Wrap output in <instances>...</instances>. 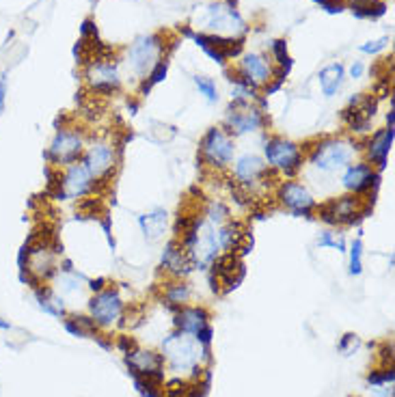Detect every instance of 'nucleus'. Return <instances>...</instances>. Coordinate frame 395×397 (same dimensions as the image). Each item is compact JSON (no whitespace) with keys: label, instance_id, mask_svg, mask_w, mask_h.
<instances>
[{"label":"nucleus","instance_id":"nucleus-3","mask_svg":"<svg viewBox=\"0 0 395 397\" xmlns=\"http://www.w3.org/2000/svg\"><path fill=\"white\" fill-rule=\"evenodd\" d=\"M354 156V147L346 140L339 138H329L324 142H320V145L313 149L311 154V164L320 171H339L344 166H348L352 162Z\"/></svg>","mask_w":395,"mask_h":397},{"label":"nucleus","instance_id":"nucleus-28","mask_svg":"<svg viewBox=\"0 0 395 397\" xmlns=\"http://www.w3.org/2000/svg\"><path fill=\"white\" fill-rule=\"evenodd\" d=\"M363 270V244L361 240H354L350 246V274H361Z\"/></svg>","mask_w":395,"mask_h":397},{"label":"nucleus","instance_id":"nucleus-32","mask_svg":"<svg viewBox=\"0 0 395 397\" xmlns=\"http://www.w3.org/2000/svg\"><path fill=\"white\" fill-rule=\"evenodd\" d=\"M317 246H333V248H337V250H341V252H344V248H346L344 238H335L331 231H324V233L317 238Z\"/></svg>","mask_w":395,"mask_h":397},{"label":"nucleus","instance_id":"nucleus-12","mask_svg":"<svg viewBox=\"0 0 395 397\" xmlns=\"http://www.w3.org/2000/svg\"><path fill=\"white\" fill-rule=\"evenodd\" d=\"M87 171L91 173L93 179L97 182H104V179H109L113 169H115V149L109 142H93L89 147L87 156H85V162Z\"/></svg>","mask_w":395,"mask_h":397},{"label":"nucleus","instance_id":"nucleus-31","mask_svg":"<svg viewBox=\"0 0 395 397\" xmlns=\"http://www.w3.org/2000/svg\"><path fill=\"white\" fill-rule=\"evenodd\" d=\"M164 76H166V61H158V63H156V67L150 71V83H145V87H142V91H150V89H152V85L160 83Z\"/></svg>","mask_w":395,"mask_h":397},{"label":"nucleus","instance_id":"nucleus-26","mask_svg":"<svg viewBox=\"0 0 395 397\" xmlns=\"http://www.w3.org/2000/svg\"><path fill=\"white\" fill-rule=\"evenodd\" d=\"M341 83H344V65L333 63L320 71V87L327 97H333L339 91Z\"/></svg>","mask_w":395,"mask_h":397},{"label":"nucleus","instance_id":"nucleus-27","mask_svg":"<svg viewBox=\"0 0 395 397\" xmlns=\"http://www.w3.org/2000/svg\"><path fill=\"white\" fill-rule=\"evenodd\" d=\"M229 219V209L225 203L221 201H209L207 203V209H205V221L212 223L214 227H223Z\"/></svg>","mask_w":395,"mask_h":397},{"label":"nucleus","instance_id":"nucleus-29","mask_svg":"<svg viewBox=\"0 0 395 397\" xmlns=\"http://www.w3.org/2000/svg\"><path fill=\"white\" fill-rule=\"evenodd\" d=\"M195 85L199 89L201 95H205L207 102H217L219 99V93H217V85H214L212 78H205V76H195Z\"/></svg>","mask_w":395,"mask_h":397},{"label":"nucleus","instance_id":"nucleus-5","mask_svg":"<svg viewBox=\"0 0 395 397\" xmlns=\"http://www.w3.org/2000/svg\"><path fill=\"white\" fill-rule=\"evenodd\" d=\"M80 154H83V136L74 130H59L46 158L52 164L69 166V164L78 162Z\"/></svg>","mask_w":395,"mask_h":397},{"label":"nucleus","instance_id":"nucleus-14","mask_svg":"<svg viewBox=\"0 0 395 397\" xmlns=\"http://www.w3.org/2000/svg\"><path fill=\"white\" fill-rule=\"evenodd\" d=\"M233 173H236L238 184L250 193V188L257 186V184H262V179L268 175V164H266L260 156L246 154V156H240V158H238Z\"/></svg>","mask_w":395,"mask_h":397},{"label":"nucleus","instance_id":"nucleus-22","mask_svg":"<svg viewBox=\"0 0 395 397\" xmlns=\"http://www.w3.org/2000/svg\"><path fill=\"white\" fill-rule=\"evenodd\" d=\"M242 268L244 266H242V262L236 252H225V255L214 259V270H217V276L227 285V290L236 287V283L242 279V274H244Z\"/></svg>","mask_w":395,"mask_h":397},{"label":"nucleus","instance_id":"nucleus-10","mask_svg":"<svg viewBox=\"0 0 395 397\" xmlns=\"http://www.w3.org/2000/svg\"><path fill=\"white\" fill-rule=\"evenodd\" d=\"M91 315L102 326H111L123 313V303L115 290H99L89 303Z\"/></svg>","mask_w":395,"mask_h":397},{"label":"nucleus","instance_id":"nucleus-24","mask_svg":"<svg viewBox=\"0 0 395 397\" xmlns=\"http://www.w3.org/2000/svg\"><path fill=\"white\" fill-rule=\"evenodd\" d=\"M391 145H393V130H391V128L376 132L374 138L370 140L367 154H370V160H372L374 164H378V169H384V166H387V156H389V152H391Z\"/></svg>","mask_w":395,"mask_h":397},{"label":"nucleus","instance_id":"nucleus-8","mask_svg":"<svg viewBox=\"0 0 395 397\" xmlns=\"http://www.w3.org/2000/svg\"><path fill=\"white\" fill-rule=\"evenodd\" d=\"M95 186V179L91 177V173L87 171L85 164H69L65 175L59 182V197L61 199H78L85 197L87 193H91Z\"/></svg>","mask_w":395,"mask_h":397},{"label":"nucleus","instance_id":"nucleus-37","mask_svg":"<svg viewBox=\"0 0 395 397\" xmlns=\"http://www.w3.org/2000/svg\"><path fill=\"white\" fill-rule=\"evenodd\" d=\"M0 331H11V324H9V322H5L3 317H0Z\"/></svg>","mask_w":395,"mask_h":397},{"label":"nucleus","instance_id":"nucleus-18","mask_svg":"<svg viewBox=\"0 0 395 397\" xmlns=\"http://www.w3.org/2000/svg\"><path fill=\"white\" fill-rule=\"evenodd\" d=\"M378 173L370 164H350L344 175V186L354 195H363L372 186H378Z\"/></svg>","mask_w":395,"mask_h":397},{"label":"nucleus","instance_id":"nucleus-19","mask_svg":"<svg viewBox=\"0 0 395 397\" xmlns=\"http://www.w3.org/2000/svg\"><path fill=\"white\" fill-rule=\"evenodd\" d=\"M162 268L175 276H186L195 266L188 257L186 248L182 246L179 240H171L164 248V255H162Z\"/></svg>","mask_w":395,"mask_h":397},{"label":"nucleus","instance_id":"nucleus-23","mask_svg":"<svg viewBox=\"0 0 395 397\" xmlns=\"http://www.w3.org/2000/svg\"><path fill=\"white\" fill-rule=\"evenodd\" d=\"M175 326L182 333L199 335L203 329L209 326V324H207V313L203 309H197V307H186V309H182L175 315Z\"/></svg>","mask_w":395,"mask_h":397},{"label":"nucleus","instance_id":"nucleus-17","mask_svg":"<svg viewBox=\"0 0 395 397\" xmlns=\"http://www.w3.org/2000/svg\"><path fill=\"white\" fill-rule=\"evenodd\" d=\"M374 115H376V99L372 95L354 97L348 111H344V119L348 121L352 132H365Z\"/></svg>","mask_w":395,"mask_h":397},{"label":"nucleus","instance_id":"nucleus-6","mask_svg":"<svg viewBox=\"0 0 395 397\" xmlns=\"http://www.w3.org/2000/svg\"><path fill=\"white\" fill-rule=\"evenodd\" d=\"M363 216L361 209V199H356L352 195L331 199L320 207V219L329 223V225H352Z\"/></svg>","mask_w":395,"mask_h":397},{"label":"nucleus","instance_id":"nucleus-9","mask_svg":"<svg viewBox=\"0 0 395 397\" xmlns=\"http://www.w3.org/2000/svg\"><path fill=\"white\" fill-rule=\"evenodd\" d=\"M203 24L209 30H217L219 32L217 37H221V35H227V39H231L233 35L244 32V22L227 5H212V7H207V16H205Z\"/></svg>","mask_w":395,"mask_h":397},{"label":"nucleus","instance_id":"nucleus-33","mask_svg":"<svg viewBox=\"0 0 395 397\" xmlns=\"http://www.w3.org/2000/svg\"><path fill=\"white\" fill-rule=\"evenodd\" d=\"M387 44H389V39H387V37H380L378 42H370V44L361 46V52H365V54H376V52L384 50Z\"/></svg>","mask_w":395,"mask_h":397},{"label":"nucleus","instance_id":"nucleus-1","mask_svg":"<svg viewBox=\"0 0 395 397\" xmlns=\"http://www.w3.org/2000/svg\"><path fill=\"white\" fill-rule=\"evenodd\" d=\"M182 246L186 248L195 268L212 266L221 252L219 227H214L205 219H197L193 223V227L182 233Z\"/></svg>","mask_w":395,"mask_h":397},{"label":"nucleus","instance_id":"nucleus-20","mask_svg":"<svg viewBox=\"0 0 395 397\" xmlns=\"http://www.w3.org/2000/svg\"><path fill=\"white\" fill-rule=\"evenodd\" d=\"M242 78L250 87H260V85L270 83L272 69L262 54H246L244 61H242Z\"/></svg>","mask_w":395,"mask_h":397},{"label":"nucleus","instance_id":"nucleus-13","mask_svg":"<svg viewBox=\"0 0 395 397\" xmlns=\"http://www.w3.org/2000/svg\"><path fill=\"white\" fill-rule=\"evenodd\" d=\"M276 197L287 209H292L298 216H309L315 209V199L311 197V193L296 182H283L279 186Z\"/></svg>","mask_w":395,"mask_h":397},{"label":"nucleus","instance_id":"nucleus-35","mask_svg":"<svg viewBox=\"0 0 395 397\" xmlns=\"http://www.w3.org/2000/svg\"><path fill=\"white\" fill-rule=\"evenodd\" d=\"M5 95H7V80L3 76L0 78V115H3V111H5Z\"/></svg>","mask_w":395,"mask_h":397},{"label":"nucleus","instance_id":"nucleus-25","mask_svg":"<svg viewBox=\"0 0 395 397\" xmlns=\"http://www.w3.org/2000/svg\"><path fill=\"white\" fill-rule=\"evenodd\" d=\"M138 225L142 229V236H145L147 240H158L164 229H166V212L164 209H156L152 214H145L138 219Z\"/></svg>","mask_w":395,"mask_h":397},{"label":"nucleus","instance_id":"nucleus-7","mask_svg":"<svg viewBox=\"0 0 395 397\" xmlns=\"http://www.w3.org/2000/svg\"><path fill=\"white\" fill-rule=\"evenodd\" d=\"M233 152H236L233 140L221 128H212L201 142V154L207 160V164L219 169L227 166L233 160Z\"/></svg>","mask_w":395,"mask_h":397},{"label":"nucleus","instance_id":"nucleus-34","mask_svg":"<svg viewBox=\"0 0 395 397\" xmlns=\"http://www.w3.org/2000/svg\"><path fill=\"white\" fill-rule=\"evenodd\" d=\"M391 382H393V372L391 369L370 376V384H374V386H382V384H391Z\"/></svg>","mask_w":395,"mask_h":397},{"label":"nucleus","instance_id":"nucleus-4","mask_svg":"<svg viewBox=\"0 0 395 397\" xmlns=\"http://www.w3.org/2000/svg\"><path fill=\"white\" fill-rule=\"evenodd\" d=\"M264 154H266L268 166L283 171L285 175H294L303 164L300 147L296 142L285 140V138H270L264 147Z\"/></svg>","mask_w":395,"mask_h":397},{"label":"nucleus","instance_id":"nucleus-36","mask_svg":"<svg viewBox=\"0 0 395 397\" xmlns=\"http://www.w3.org/2000/svg\"><path fill=\"white\" fill-rule=\"evenodd\" d=\"M363 63H354L352 67H350V76L352 78H361V74H363Z\"/></svg>","mask_w":395,"mask_h":397},{"label":"nucleus","instance_id":"nucleus-11","mask_svg":"<svg viewBox=\"0 0 395 397\" xmlns=\"http://www.w3.org/2000/svg\"><path fill=\"white\" fill-rule=\"evenodd\" d=\"M162 52V44L158 37L150 35V37H140L136 44L130 48V63L138 76H145L147 71H152L158 63V56Z\"/></svg>","mask_w":395,"mask_h":397},{"label":"nucleus","instance_id":"nucleus-15","mask_svg":"<svg viewBox=\"0 0 395 397\" xmlns=\"http://www.w3.org/2000/svg\"><path fill=\"white\" fill-rule=\"evenodd\" d=\"M266 119L257 111V108L246 106V102H238L236 108H231V113L227 115V126L236 134H248V132H257L264 128Z\"/></svg>","mask_w":395,"mask_h":397},{"label":"nucleus","instance_id":"nucleus-2","mask_svg":"<svg viewBox=\"0 0 395 397\" xmlns=\"http://www.w3.org/2000/svg\"><path fill=\"white\" fill-rule=\"evenodd\" d=\"M162 350L173 372H195L199 365V358L207 354V348H201L197 337L182 331L166 337Z\"/></svg>","mask_w":395,"mask_h":397},{"label":"nucleus","instance_id":"nucleus-16","mask_svg":"<svg viewBox=\"0 0 395 397\" xmlns=\"http://www.w3.org/2000/svg\"><path fill=\"white\" fill-rule=\"evenodd\" d=\"M128 365L134 376H142L150 382L162 380V358L156 352H145V350L128 352Z\"/></svg>","mask_w":395,"mask_h":397},{"label":"nucleus","instance_id":"nucleus-30","mask_svg":"<svg viewBox=\"0 0 395 397\" xmlns=\"http://www.w3.org/2000/svg\"><path fill=\"white\" fill-rule=\"evenodd\" d=\"M188 296H190V290H188V285L179 283V285H173L171 290H169V294H166V300H169L171 305H182V303H186V300H188Z\"/></svg>","mask_w":395,"mask_h":397},{"label":"nucleus","instance_id":"nucleus-21","mask_svg":"<svg viewBox=\"0 0 395 397\" xmlns=\"http://www.w3.org/2000/svg\"><path fill=\"white\" fill-rule=\"evenodd\" d=\"M89 83L95 91L111 93L113 89L119 87V74L117 67L111 63H95L89 69Z\"/></svg>","mask_w":395,"mask_h":397}]
</instances>
